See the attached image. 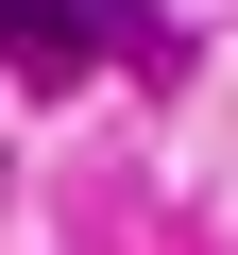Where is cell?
<instances>
[{
    "instance_id": "cell-1",
    "label": "cell",
    "mask_w": 238,
    "mask_h": 255,
    "mask_svg": "<svg viewBox=\"0 0 238 255\" xmlns=\"http://www.w3.org/2000/svg\"><path fill=\"white\" fill-rule=\"evenodd\" d=\"M102 51H170V34H153V17H119V0H0V68L68 85V68H102Z\"/></svg>"
}]
</instances>
